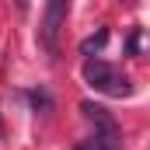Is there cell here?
<instances>
[{
	"label": "cell",
	"instance_id": "obj_5",
	"mask_svg": "<svg viewBox=\"0 0 150 150\" xmlns=\"http://www.w3.org/2000/svg\"><path fill=\"white\" fill-rule=\"evenodd\" d=\"M18 4V11H28V0H14Z\"/></svg>",
	"mask_w": 150,
	"mask_h": 150
},
{
	"label": "cell",
	"instance_id": "obj_3",
	"mask_svg": "<svg viewBox=\"0 0 150 150\" xmlns=\"http://www.w3.org/2000/svg\"><path fill=\"white\" fill-rule=\"evenodd\" d=\"M80 112L87 115V122H94V133H119V126H115V119L108 115V108H101L94 101H84Z\"/></svg>",
	"mask_w": 150,
	"mask_h": 150
},
{
	"label": "cell",
	"instance_id": "obj_6",
	"mask_svg": "<svg viewBox=\"0 0 150 150\" xmlns=\"http://www.w3.org/2000/svg\"><path fill=\"white\" fill-rule=\"evenodd\" d=\"M0 136H4V122H0Z\"/></svg>",
	"mask_w": 150,
	"mask_h": 150
},
{
	"label": "cell",
	"instance_id": "obj_4",
	"mask_svg": "<svg viewBox=\"0 0 150 150\" xmlns=\"http://www.w3.org/2000/svg\"><path fill=\"white\" fill-rule=\"evenodd\" d=\"M105 42H108V32L101 28V32H98V35H94V38H87V42L80 45V52H84V56H91V52H98V49H101Z\"/></svg>",
	"mask_w": 150,
	"mask_h": 150
},
{
	"label": "cell",
	"instance_id": "obj_2",
	"mask_svg": "<svg viewBox=\"0 0 150 150\" xmlns=\"http://www.w3.org/2000/svg\"><path fill=\"white\" fill-rule=\"evenodd\" d=\"M67 7H70V0H45L42 32H38L45 52H59V32H63V21H67Z\"/></svg>",
	"mask_w": 150,
	"mask_h": 150
},
{
	"label": "cell",
	"instance_id": "obj_1",
	"mask_svg": "<svg viewBox=\"0 0 150 150\" xmlns=\"http://www.w3.org/2000/svg\"><path fill=\"white\" fill-rule=\"evenodd\" d=\"M80 74H84V80H87L94 91H101V94H112V98H126V94H133V84H129V77H122V74L112 67V63H105V59H94V56H87Z\"/></svg>",
	"mask_w": 150,
	"mask_h": 150
}]
</instances>
